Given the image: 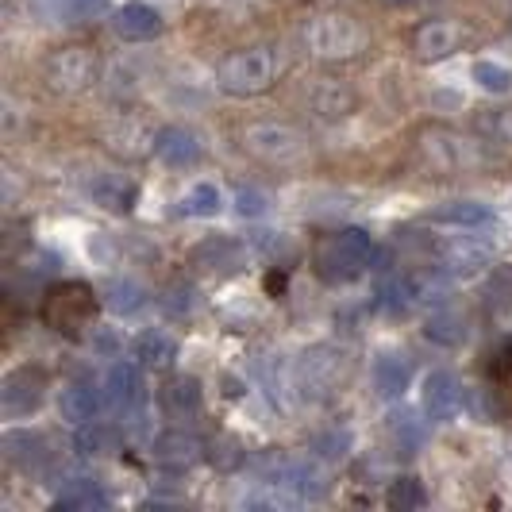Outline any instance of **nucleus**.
<instances>
[{
  "mask_svg": "<svg viewBox=\"0 0 512 512\" xmlns=\"http://www.w3.org/2000/svg\"><path fill=\"white\" fill-rule=\"evenodd\" d=\"M301 43L320 62H351L362 51H370V31L359 16L328 8V12L308 16L305 27H301Z\"/></svg>",
  "mask_w": 512,
  "mask_h": 512,
  "instance_id": "20e7f679",
  "label": "nucleus"
},
{
  "mask_svg": "<svg viewBox=\"0 0 512 512\" xmlns=\"http://www.w3.org/2000/svg\"><path fill=\"white\" fill-rule=\"evenodd\" d=\"M385 4H397L401 8V4H412V0H385Z\"/></svg>",
  "mask_w": 512,
  "mask_h": 512,
  "instance_id": "a19ab883",
  "label": "nucleus"
},
{
  "mask_svg": "<svg viewBox=\"0 0 512 512\" xmlns=\"http://www.w3.org/2000/svg\"><path fill=\"white\" fill-rule=\"evenodd\" d=\"M239 147L266 166H301L308 158V135L282 120H255L239 131Z\"/></svg>",
  "mask_w": 512,
  "mask_h": 512,
  "instance_id": "423d86ee",
  "label": "nucleus"
},
{
  "mask_svg": "<svg viewBox=\"0 0 512 512\" xmlns=\"http://www.w3.org/2000/svg\"><path fill=\"white\" fill-rule=\"evenodd\" d=\"M486 293H489V305L493 308L512 305V266H497V270H493Z\"/></svg>",
  "mask_w": 512,
  "mask_h": 512,
  "instance_id": "4c0bfd02",
  "label": "nucleus"
},
{
  "mask_svg": "<svg viewBox=\"0 0 512 512\" xmlns=\"http://www.w3.org/2000/svg\"><path fill=\"white\" fill-rule=\"evenodd\" d=\"M131 359L143 370H170L178 362V339L166 332H143L131 343Z\"/></svg>",
  "mask_w": 512,
  "mask_h": 512,
  "instance_id": "412c9836",
  "label": "nucleus"
},
{
  "mask_svg": "<svg viewBox=\"0 0 512 512\" xmlns=\"http://www.w3.org/2000/svg\"><path fill=\"white\" fill-rule=\"evenodd\" d=\"M85 197L104 212H116V216H128L139 197V185L124 174H93L85 181Z\"/></svg>",
  "mask_w": 512,
  "mask_h": 512,
  "instance_id": "4468645a",
  "label": "nucleus"
},
{
  "mask_svg": "<svg viewBox=\"0 0 512 512\" xmlns=\"http://www.w3.org/2000/svg\"><path fill=\"white\" fill-rule=\"evenodd\" d=\"M389 436L401 447V455H412V451L420 447L424 432H420V424H416L412 412H393V416H389Z\"/></svg>",
  "mask_w": 512,
  "mask_h": 512,
  "instance_id": "72a5a7b5",
  "label": "nucleus"
},
{
  "mask_svg": "<svg viewBox=\"0 0 512 512\" xmlns=\"http://www.w3.org/2000/svg\"><path fill=\"white\" fill-rule=\"evenodd\" d=\"M374 239L366 235L362 228H339L328 231L312 243V270L316 278L328 285H347L362 278L370 266H374Z\"/></svg>",
  "mask_w": 512,
  "mask_h": 512,
  "instance_id": "7ed1b4c3",
  "label": "nucleus"
},
{
  "mask_svg": "<svg viewBox=\"0 0 512 512\" xmlns=\"http://www.w3.org/2000/svg\"><path fill=\"white\" fill-rule=\"evenodd\" d=\"M428 220L443 224V228H486L489 220H493V212L482 201H447V205L432 208Z\"/></svg>",
  "mask_w": 512,
  "mask_h": 512,
  "instance_id": "bb28decb",
  "label": "nucleus"
},
{
  "mask_svg": "<svg viewBox=\"0 0 512 512\" xmlns=\"http://www.w3.org/2000/svg\"><path fill=\"white\" fill-rule=\"evenodd\" d=\"M97 409H101V397H97V389L85 382H70L62 389V397H58V416L66 420V424H89V420H97Z\"/></svg>",
  "mask_w": 512,
  "mask_h": 512,
  "instance_id": "393cba45",
  "label": "nucleus"
},
{
  "mask_svg": "<svg viewBox=\"0 0 512 512\" xmlns=\"http://www.w3.org/2000/svg\"><path fill=\"white\" fill-rule=\"evenodd\" d=\"M416 158L428 174L439 178H455V174H474L489 162L486 147L462 131L447 128V124H424L416 131Z\"/></svg>",
  "mask_w": 512,
  "mask_h": 512,
  "instance_id": "f03ea898",
  "label": "nucleus"
},
{
  "mask_svg": "<svg viewBox=\"0 0 512 512\" xmlns=\"http://www.w3.org/2000/svg\"><path fill=\"white\" fill-rule=\"evenodd\" d=\"M470 77H474L486 93H509L512 89V70H505L501 62H474Z\"/></svg>",
  "mask_w": 512,
  "mask_h": 512,
  "instance_id": "f704fd0d",
  "label": "nucleus"
},
{
  "mask_svg": "<svg viewBox=\"0 0 512 512\" xmlns=\"http://www.w3.org/2000/svg\"><path fill=\"white\" fill-rule=\"evenodd\" d=\"M308 108H312L316 120L332 124V120H343L359 108V93L339 77H316L312 89H308Z\"/></svg>",
  "mask_w": 512,
  "mask_h": 512,
  "instance_id": "f8f14e48",
  "label": "nucleus"
},
{
  "mask_svg": "<svg viewBox=\"0 0 512 512\" xmlns=\"http://www.w3.org/2000/svg\"><path fill=\"white\" fill-rule=\"evenodd\" d=\"M162 16L147 8V4H128V8H120L116 12V20H112V31L120 35V39H128V43H147V39H158L162 35Z\"/></svg>",
  "mask_w": 512,
  "mask_h": 512,
  "instance_id": "aec40b11",
  "label": "nucleus"
},
{
  "mask_svg": "<svg viewBox=\"0 0 512 512\" xmlns=\"http://www.w3.org/2000/svg\"><path fill=\"white\" fill-rule=\"evenodd\" d=\"M197 459H201V439L189 432H166L154 439V462L166 470H189Z\"/></svg>",
  "mask_w": 512,
  "mask_h": 512,
  "instance_id": "5701e85b",
  "label": "nucleus"
},
{
  "mask_svg": "<svg viewBox=\"0 0 512 512\" xmlns=\"http://www.w3.org/2000/svg\"><path fill=\"white\" fill-rule=\"evenodd\" d=\"M47 389H51V378L39 366H16V370H8L4 382H0V416L4 420L31 416V412L43 405Z\"/></svg>",
  "mask_w": 512,
  "mask_h": 512,
  "instance_id": "9d476101",
  "label": "nucleus"
},
{
  "mask_svg": "<svg viewBox=\"0 0 512 512\" xmlns=\"http://www.w3.org/2000/svg\"><path fill=\"white\" fill-rule=\"evenodd\" d=\"M220 205H224L220 189H216V185H208V181H201V185H193V189L178 201V212L181 216H201V220H205V216H216Z\"/></svg>",
  "mask_w": 512,
  "mask_h": 512,
  "instance_id": "7c9ffc66",
  "label": "nucleus"
},
{
  "mask_svg": "<svg viewBox=\"0 0 512 512\" xmlns=\"http://www.w3.org/2000/svg\"><path fill=\"white\" fill-rule=\"evenodd\" d=\"M143 366L139 362H116L104 378V401L116 416H131L143 401Z\"/></svg>",
  "mask_w": 512,
  "mask_h": 512,
  "instance_id": "ddd939ff",
  "label": "nucleus"
},
{
  "mask_svg": "<svg viewBox=\"0 0 512 512\" xmlns=\"http://www.w3.org/2000/svg\"><path fill=\"white\" fill-rule=\"evenodd\" d=\"M0 455L8 466H16V470H24V474H39L47 459H51V451H47V439L39 436V432H4L0 439Z\"/></svg>",
  "mask_w": 512,
  "mask_h": 512,
  "instance_id": "a211bd4d",
  "label": "nucleus"
},
{
  "mask_svg": "<svg viewBox=\"0 0 512 512\" xmlns=\"http://www.w3.org/2000/svg\"><path fill=\"white\" fill-rule=\"evenodd\" d=\"M189 258H193V266L205 270V274H231V270L243 262V247L224 239V235H212V239H205Z\"/></svg>",
  "mask_w": 512,
  "mask_h": 512,
  "instance_id": "b1692460",
  "label": "nucleus"
},
{
  "mask_svg": "<svg viewBox=\"0 0 512 512\" xmlns=\"http://www.w3.org/2000/svg\"><path fill=\"white\" fill-rule=\"evenodd\" d=\"M424 335L439 347H459L466 339V316H459L455 308H436L424 324Z\"/></svg>",
  "mask_w": 512,
  "mask_h": 512,
  "instance_id": "c756f323",
  "label": "nucleus"
},
{
  "mask_svg": "<svg viewBox=\"0 0 512 512\" xmlns=\"http://www.w3.org/2000/svg\"><path fill=\"white\" fill-rule=\"evenodd\" d=\"M462 43H470V27L462 20H424L412 27L409 51L420 66H432V62H443L455 51H462Z\"/></svg>",
  "mask_w": 512,
  "mask_h": 512,
  "instance_id": "9b49d317",
  "label": "nucleus"
},
{
  "mask_svg": "<svg viewBox=\"0 0 512 512\" xmlns=\"http://www.w3.org/2000/svg\"><path fill=\"white\" fill-rule=\"evenodd\" d=\"M77 447H81L85 455H104V451L116 447V428L104 424V420H89V424H81V432H77Z\"/></svg>",
  "mask_w": 512,
  "mask_h": 512,
  "instance_id": "473e14b6",
  "label": "nucleus"
},
{
  "mask_svg": "<svg viewBox=\"0 0 512 512\" xmlns=\"http://www.w3.org/2000/svg\"><path fill=\"white\" fill-rule=\"evenodd\" d=\"M489 401L497 416L512 424V347H501L489 362Z\"/></svg>",
  "mask_w": 512,
  "mask_h": 512,
  "instance_id": "a878e982",
  "label": "nucleus"
},
{
  "mask_svg": "<svg viewBox=\"0 0 512 512\" xmlns=\"http://www.w3.org/2000/svg\"><path fill=\"white\" fill-rule=\"evenodd\" d=\"M447 270L443 266H412L385 285V301L393 308H428L447 297Z\"/></svg>",
  "mask_w": 512,
  "mask_h": 512,
  "instance_id": "6e6552de",
  "label": "nucleus"
},
{
  "mask_svg": "<svg viewBox=\"0 0 512 512\" xmlns=\"http://www.w3.org/2000/svg\"><path fill=\"white\" fill-rule=\"evenodd\" d=\"M270 208V201H266V193H258V189H239L235 193V212L239 216H262Z\"/></svg>",
  "mask_w": 512,
  "mask_h": 512,
  "instance_id": "ea45409f",
  "label": "nucleus"
},
{
  "mask_svg": "<svg viewBox=\"0 0 512 512\" xmlns=\"http://www.w3.org/2000/svg\"><path fill=\"white\" fill-rule=\"evenodd\" d=\"M151 151L158 162H166V166H174V170H185V166H197V162H201V139L189 128L170 124V128L154 131Z\"/></svg>",
  "mask_w": 512,
  "mask_h": 512,
  "instance_id": "2eb2a0df",
  "label": "nucleus"
},
{
  "mask_svg": "<svg viewBox=\"0 0 512 512\" xmlns=\"http://www.w3.org/2000/svg\"><path fill=\"white\" fill-rule=\"evenodd\" d=\"M409 385H412V362L405 355H397V351L378 355V362H374V389L382 393L385 401L405 397Z\"/></svg>",
  "mask_w": 512,
  "mask_h": 512,
  "instance_id": "4be33fe9",
  "label": "nucleus"
},
{
  "mask_svg": "<svg viewBox=\"0 0 512 512\" xmlns=\"http://www.w3.org/2000/svg\"><path fill=\"white\" fill-rule=\"evenodd\" d=\"M285 58L282 47L274 43H251V47H235L216 62V85L228 97H262L274 89V81L282 74Z\"/></svg>",
  "mask_w": 512,
  "mask_h": 512,
  "instance_id": "f257e3e1",
  "label": "nucleus"
},
{
  "mask_svg": "<svg viewBox=\"0 0 512 512\" xmlns=\"http://www.w3.org/2000/svg\"><path fill=\"white\" fill-rule=\"evenodd\" d=\"M104 0H58V16H62V24H89L93 16H101Z\"/></svg>",
  "mask_w": 512,
  "mask_h": 512,
  "instance_id": "e433bc0d",
  "label": "nucleus"
},
{
  "mask_svg": "<svg viewBox=\"0 0 512 512\" xmlns=\"http://www.w3.org/2000/svg\"><path fill=\"white\" fill-rule=\"evenodd\" d=\"M385 505L393 512L424 509V505H428V493H424V486H420L416 478H397V482L389 486V493H385Z\"/></svg>",
  "mask_w": 512,
  "mask_h": 512,
  "instance_id": "2f4dec72",
  "label": "nucleus"
},
{
  "mask_svg": "<svg viewBox=\"0 0 512 512\" xmlns=\"http://www.w3.org/2000/svg\"><path fill=\"white\" fill-rule=\"evenodd\" d=\"M351 374V359L335 347H312L305 359L297 362V389L308 401H324L339 389V382Z\"/></svg>",
  "mask_w": 512,
  "mask_h": 512,
  "instance_id": "1a4fd4ad",
  "label": "nucleus"
},
{
  "mask_svg": "<svg viewBox=\"0 0 512 512\" xmlns=\"http://www.w3.org/2000/svg\"><path fill=\"white\" fill-rule=\"evenodd\" d=\"M101 77V54L89 43H62L43 58V81L51 85V93L77 97L89 93Z\"/></svg>",
  "mask_w": 512,
  "mask_h": 512,
  "instance_id": "0eeeda50",
  "label": "nucleus"
},
{
  "mask_svg": "<svg viewBox=\"0 0 512 512\" xmlns=\"http://www.w3.org/2000/svg\"><path fill=\"white\" fill-rule=\"evenodd\" d=\"M158 405L170 420H193L201 412V382L197 378H170L158 389Z\"/></svg>",
  "mask_w": 512,
  "mask_h": 512,
  "instance_id": "6ab92c4d",
  "label": "nucleus"
},
{
  "mask_svg": "<svg viewBox=\"0 0 512 512\" xmlns=\"http://www.w3.org/2000/svg\"><path fill=\"white\" fill-rule=\"evenodd\" d=\"M474 131H478L486 143L512 147V104H501V108H478V112H474Z\"/></svg>",
  "mask_w": 512,
  "mask_h": 512,
  "instance_id": "c85d7f7f",
  "label": "nucleus"
},
{
  "mask_svg": "<svg viewBox=\"0 0 512 512\" xmlns=\"http://www.w3.org/2000/svg\"><path fill=\"white\" fill-rule=\"evenodd\" d=\"M462 409V389L455 382V374H447V370H436V374H428L424 378V412H428V420L432 424H447V420H455Z\"/></svg>",
  "mask_w": 512,
  "mask_h": 512,
  "instance_id": "f3484780",
  "label": "nucleus"
},
{
  "mask_svg": "<svg viewBox=\"0 0 512 512\" xmlns=\"http://www.w3.org/2000/svg\"><path fill=\"white\" fill-rule=\"evenodd\" d=\"M54 509H62V512L108 509V497H104V489L97 486V482H89V478H74L70 486L54 497Z\"/></svg>",
  "mask_w": 512,
  "mask_h": 512,
  "instance_id": "cd10ccee",
  "label": "nucleus"
},
{
  "mask_svg": "<svg viewBox=\"0 0 512 512\" xmlns=\"http://www.w3.org/2000/svg\"><path fill=\"white\" fill-rule=\"evenodd\" d=\"M489 243L482 239H470V235H459V239H451V243H443L439 247V266L451 274V278H470V274H478L482 266H489Z\"/></svg>",
  "mask_w": 512,
  "mask_h": 512,
  "instance_id": "dca6fc26",
  "label": "nucleus"
},
{
  "mask_svg": "<svg viewBox=\"0 0 512 512\" xmlns=\"http://www.w3.org/2000/svg\"><path fill=\"white\" fill-rule=\"evenodd\" d=\"M104 297H108L112 312H135V308L143 305V289L135 282H108L104 285Z\"/></svg>",
  "mask_w": 512,
  "mask_h": 512,
  "instance_id": "c9c22d12",
  "label": "nucleus"
},
{
  "mask_svg": "<svg viewBox=\"0 0 512 512\" xmlns=\"http://www.w3.org/2000/svg\"><path fill=\"white\" fill-rule=\"evenodd\" d=\"M97 312H101V301H97L93 285H85V282H58V285H51V289L43 293L39 320H43L51 332L77 339V335L85 332V328H93Z\"/></svg>",
  "mask_w": 512,
  "mask_h": 512,
  "instance_id": "39448f33",
  "label": "nucleus"
},
{
  "mask_svg": "<svg viewBox=\"0 0 512 512\" xmlns=\"http://www.w3.org/2000/svg\"><path fill=\"white\" fill-rule=\"evenodd\" d=\"M193 289L189 285H181V282H174V285H166V293H162V308L166 312H174V316H185L189 308H193Z\"/></svg>",
  "mask_w": 512,
  "mask_h": 512,
  "instance_id": "58836bf2",
  "label": "nucleus"
}]
</instances>
